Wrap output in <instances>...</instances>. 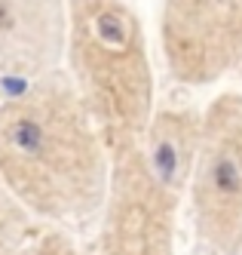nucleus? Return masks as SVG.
Masks as SVG:
<instances>
[{
	"instance_id": "1",
	"label": "nucleus",
	"mask_w": 242,
	"mask_h": 255,
	"mask_svg": "<svg viewBox=\"0 0 242 255\" xmlns=\"http://www.w3.org/2000/svg\"><path fill=\"white\" fill-rule=\"evenodd\" d=\"M0 181L37 222L71 234L98 222L110 154L62 68L0 99Z\"/></svg>"
},
{
	"instance_id": "5",
	"label": "nucleus",
	"mask_w": 242,
	"mask_h": 255,
	"mask_svg": "<svg viewBox=\"0 0 242 255\" xmlns=\"http://www.w3.org/2000/svg\"><path fill=\"white\" fill-rule=\"evenodd\" d=\"M160 52L184 86L227 77L242 65V0H162Z\"/></svg>"
},
{
	"instance_id": "6",
	"label": "nucleus",
	"mask_w": 242,
	"mask_h": 255,
	"mask_svg": "<svg viewBox=\"0 0 242 255\" xmlns=\"http://www.w3.org/2000/svg\"><path fill=\"white\" fill-rule=\"evenodd\" d=\"M65 0H0V77L15 83L62 68Z\"/></svg>"
},
{
	"instance_id": "3",
	"label": "nucleus",
	"mask_w": 242,
	"mask_h": 255,
	"mask_svg": "<svg viewBox=\"0 0 242 255\" xmlns=\"http://www.w3.org/2000/svg\"><path fill=\"white\" fill-rule=\"evenodd\" d=\"M187 203L212 252L242 255V93H221L199 111Z\"/></svg>"
},
{
	"instance_id": "7",
	"label": "nucleus",
	"mask_w": 242,
	"mask_h": 255,
	"mask_svg": "<svg viewBox=\"0 0 242 255\" xmlns=\"http://www.w3.org/2000/svg\"><path fill=\"white\" fill-rule=\"evenodd\" d=\"M34 225L37 218L0 181V255H15L28 240V234L34 231Z\"/></svg>"
},
{
	"instance_id": "8",
	"label": "nucleus",
	"mask_w": 242,
	"mask_h": 255,
	"mask_svg": "<svg viewBox=\"0 0 242 255\" xmlns=\"http://www.w3.org/2000/svg\"><path fill=\"white\" fill-rule=\"evenodd\" d=\"M15 255H86V249L80 246L77 234L46 225V222H37Z\"/></svg>"
},
{
	"instance_id": "4",
	"label": "nucleus",
	"mask_w": 242,
	"mask_h": 255,
	"mask_svg": "<svg viewBox=\"0 0 242 255\" xmlns=\"http://www.w3.org/2000/svg\"><path fill=\"white\" fill-rule=\"evenodd\" d=\"M187 191L165 181L141 144L110 157V181L86 255H175L178 209Z\"/></svg>"
},
{
	"instance_id": "2",
	"label": "nucleus",
	"mask_w": 242,
	"mask_h": 255,
	"mask_svg": "<svg viewBox=\"0 0 242 255\" xmlns=\"http://www.w3.org/2000/svg\"><path fill=\"white\" fill-rule=\"evenodd\" d=\"M62 71L107 154L138 148L157 114V80L144 25L126 0H65Z\"/></svg>"
}]
</instances>
